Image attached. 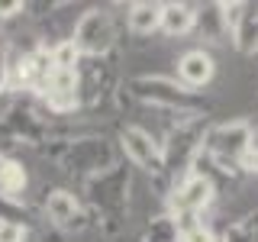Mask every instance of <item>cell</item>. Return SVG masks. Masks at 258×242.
Segmentation results:
<instances>
[{
    "instance_id": "1",
    "label": "cell",
    "mask_w": 258,
    "mask_h": 242,
    "mask_svg": "<svg viewBox=\"0 0 258 242\" xmlns=\"http://www.w3.org/2000/svg\"><path fill=\"white\" fill-rule=\"evenodd\" d=\"M207 123L204 113H181V123L168 129L165 142H161V171H171L177 177H187L197 165V158L204 155V139H207Z\"/></svg>"
},
{
    "instance_id": "2",
    "label": "cell",
    "mask_w": 258,
    "mask_h": 242,
    "mask_svg": "<svg viewBox=\"0 0 258 242\" xmlns=\"http://www.w3.org/2000/svg\"><path fill=\"white\" fill-rule=\"evenodd\" d=\"M252 145H255V126L248 119H229V123H216L207 129L204 152L223 171H236Z\"/></svg>"
},
{
    "instance_id": "3",
    "label": "cell",
    "mask_w": 258,
    "mask_h": 242,
    "mask_svg": "<svg viewBox=\"0 0 258 242\" xmlns=\"http://www.w3.org/2000/svg\"><path fill=\"white\" fill-rule=\"evenodd\" d=\"M129 91H133V97H139L142 103H152V107L194 113L190 91L177 78H168V75H139V78L129 81Z\"/></svg>"
},
{
    "instance_id": "4",
    "label": "cell",
    "mask_w": 258,
    "mask_h": 242,
    "mask_svg": "<svg viewBox=\"0 0 258 242\" xmlns=\"http://www.w3.org/2000/svg\"><path fill=\"white\" fill-rule=\"evenodd\" d=\"M71 42L78 45L81 55L100 58V55H107L113 48V42H116V23H113V16L107 10H97V7L94 10H84L75 23Z\"/></svg>"
},
{
    "instance_id": "5",
    "label": "cell",
    "mask_w": 258,
    "mask_h": 242,
    "mask_svg": "<svg viewBox=\"0 0 258 242\" xmlns=\"http://www.w3.org/2000/svg\"><path fill=\"white\" fill-rule=\"evenodd\" d=\"M213 181L204 171H190L187 177L174 184V191L168 194V207H171V216H197L213 204Z\"/></svg>"
},
{
    "instance_id": "6",
    "label": "cell",
    "mask_w": 258,
    "mask_h": 242,
    "mask_svg": "<svg viewBox=\"0 0 258 242\" xmlns=\"http://www.w3.org/2000/svg\"><path fill=\"white\" fill-rule=\"evenodd\" d=\"M119 145H123L126 158L133 161L136 168H142V171H149V174H161V142L152 139L149 129L123 126V133H119Z\"/></svg>"
},
{
    "instance_id": "7",
    "label": "cell",
    "mask_w": 258,
    "mask_h": 242,
    "mask_svg": "<svg viewBox=\"0 0 258 242\" xmlns=\"http://www.w3.org/2000/svg\"><path fill=\"white\" fill-rule=\"evenodd\" d=\"M126 191H129V171L126 168H107V171L91 177V197L103 213H119L126 204Z\"/></svg>"
},
{
    "instance_id": "8",
    "label": "cell",
    "mask_w": 258,
    "mask_h": 242,
    "mask_svg": "<svg viewBox=\"0 0 258 242\" xmlns=\"http://www.w3.org/2000/svg\"><path fill=\"white\" fill-rule=\"evenodd\" d=\"M64 165H68L71 171H75V168L78 171H91V177H94V174L113 168V152H110V145L103 139H81V142H75L68 149Z\"/></svg>"
},
{
    "instance_id": "9",
    "label": "cell",
    "mask_w": 258,
    "mask_h": 242,
    "mask_svg": "<svg viewBox=\"0 0 258 242\" xmlns=\"http://www.w3.org/2000/svg\"><path fill=\"white\" fill-rule=\"evenodd\" d=\"M45 213H48V220L58 226V229H64V232L84 229V207H81V200L75 197V194L64 191V188L48 191V197H45Z\"/></svg>"
},
{
    "instance_id": "10",
    "label": "cell",
    "mask_w": 258,
    "mask_h": 242,
    "mask_svg": "<svg viewBox=\"0 0 258 242\" xmlns=\"http://www.w3.org/2000/svg\"><path fill=\"white\" fill-rule=\"evenodd\" d=\"M213 75H216V62L207 48H190V52H184L181 58H177V81H181L187 91L210 84Z\"/></svg>"
},
{
    "instance_id": "11",
    "label": "cell",
    "mask_w": 258,
    "mask_h": 242,
    "mask_svg": "<svg viewBox=\"0 0 258 242\" xmlns=\"http://www.w3.org/2000/svg\"><path fill=\"white\" fill-rule=\"evenodd\" d=\"M0 126H4L7 133L13 136V139L29 142V145H36V142L45 136V126L39 123V116H36L29 107H20V103L4 113V123H0Z\"/></svg>"
},
{
    "instance_id": "12",
    "label": "cell",
    "mask_w": 258,
    "mask_h": 242,
    "mask_svg": "<svg viewBox=\"0 0 258 242\" xmlns=\"http://www.w3.org/2000/svg\"><path fill=\"white\" fill-rule=\"evenodd\" d=\"M197 20H200V13L190 4H161V29L174 39L194 32L197 29Z\"/></svg>"
},
{
    "instance_id": "13",
    "label": "cell",
    "mask_w": 258,
    "mask_h": 242,
    "mask_svg": "<svg viewBox=\"0 0 258 242\" xmlns=\"http://www.w3.org/2000/svg\"><path fill=\"white\" fill-rule=\"evenodd\" d=\"M129 32L136 36H152V32L161 29V4H152V0H139V4L129 7L126 13Z\"/></svg>"
},
{
    "instance_id": "14",
    "label": "cell",
    "mask_w": 258,
    "mask_h": 242,
    "mask_svg": "<svg viewBox=\"0 0 258 242\" xmlns=\"http://www.w3.org/2000/svg\"><path fill=\"white\" fill-rule=\"evenodd\" d=\"M232 45H236L242 55H255L258 52V7L245 4L242 20H239L236 32H232Z\"/></svg>"
},
{
    "instance_id": "15",
    "label": "cell",
    "mask_w": 258,
    "mask_h": 242,
    "mask_svg": "<svg viewBox=\"0 0 258 242\" xmlns=\"http://www.w3.org/2000/svg\"><path fill=\"white\" fill-rule=\"evenodd\" d=\"M26 168H23V161H13V158H7V168H4V174H0V194L4 197H20L23 191H26Z\"/></svg>"
},
{
    "instance_id": "16",
    "label": "cell",
    "mask_w": 258,
    "mask_h": 242,
    "mask_svg": "<svg viewBox=\"0 0 258 242\" xmlns=\"http://www.w3.org/2000/svg\"><path fill=\"white\" fill-rule=\"evenodd\" d=\"M145 242H181V229H177L174 216H155L145 229Z\"/></svg>"
},
{
    "instance_id": "17",
    "label": "cell",
    "mask_w": 258,
    "mask_h": 242,
    "mask_svg": "<svg viewBox=\"0 0 258 242\" xmlns=\"http://www.w3.org/2000/svg\"><path fill=\"white\" fill-rule=\"evenodd\" d=\"M78 62H81V52L71 39H61V42L52 45V68L58 71H78Z\"/></svg>"
},
{
    "instance_id": "18",
    "label": "cell",
    "mask_w": 258,
    "mask_h": 242,
    "mask_svg": "<svg viewBox=\"0 0 258 242\" xmlns=\"http://www.w3.org/2000/svg\"><path fill=\"white\" fill-rule=\"evenodd\" d=\"M39 100L45 103L48 113H55V116H64V113H75L81 107V94H58V91H45Z\"/></svg>"
},
{
    "instance_id": "19",
    "label": "cell",
    "mask_w": 258,
    "mask_h": 242,
    "mask_svg": "<svg viewBox=\"0 0 258 242\" xmlns=\"http://www.w3.org/2000/svg\"><path fill=\"white\" fill-rule=\"evenodd\" d=\"M220 242H258V223H255V216H242V220L229 223Z\"/></svg>"
},
{
    "instance_id": "20",
    "label": "cell",
    "mask_w": 258,
    "mask_h": 242,
    "mask_svg": "<svg viewBox=\"0 0 258 242\" xmlns=\"http://www.w3.org/2000/svg\"><path fill=\"white\" fill-rule=\"evenodd\" d=\"M26 220H29V210L23 204V197H4V194H0V223L26 226Z\"/></svg>"
},
{
    "instance_id": "21",
    "label": "cell",
    "mask_w": 258,
    "mask_h": 242,
    "mask_svg": "<svg viewBox=\"0 0 258 242\" xmlns=\"http://www.w3.org/2000/svg\"><path fill=\"white\" fill-rule=\"evenodd\" d=\"M181 242H220V239H216V232L210 229V226L194 223V226H187V229L181 232Z\"/></svg>"
},
{
    "instance_id": "22",
    "label": "cell",
    "mask_w": 258,
    "mask_h": 242,
    "mask_svg": "<svg viewBox=\"0 0 258 242\" xmlns=\"http://www.w3.org/2000/svg\"><path fill=\"white\" fill-rule=\"evenodd\" d=\"M0 242H29V229L20 223H0Z\"/></svg>"
},
{
    "instance_id": "23",
    "label": "cell",
    "mask_w": 258,
    "mask_h": 242,
    "mask_svg": "<svg viewBox=\"0 0 258 242\" xmlns=\"http://www.w3.org/2000/svg\"><path fill=\"white\" fill-rule=\"evenodd\" d=\"M23 10H26V4H23V0H10V4H0V20H10V16L23 13Z\"/></svg>"
},
{
    "instance_id": "24",
    "label": "cell",
    "mask_w": 258,
    "mask_h": 242,
    "mask_svg": "<svg viewBox=\"0 0 258 242\" xmlns=\"http://www.w3.org/2000/svg\"><path fill=\"white\" fill-rule=\"evenodd\" d=\"M239 168H242V171H255L258 174V149H255V145L245 152V158L239 161Z\"/></svg>"
},
{
    "instance_id": "25",
    "label": "cell",
    "mask_w": 258,
    "mask_h": 242,
    "mask_svg": "<svg viewBox=\"0 0 258 242\" xmlns=\"http://www.w3.org/2000/svg\"><path fill=\"white\" fill-rule=\"evenodd\" d=\"M4 78H7V62H4V55H0V94H4Z\"/></svg>"
},
{
    "instance_id": "26",
    "label": "cell",
    "mask_w": 258,
    "mask_h": 242,
    "mask_svg": "<svg viewBox=\"0 0 258 242\" xmlns=\"http://www.w3.org/2000/svg\"><path fill=\"white\" fill-rule=\"evenodd\" d=\"M4 168H7V155L0 152V174H4Z\"/></svg>"
}]
</instances>
